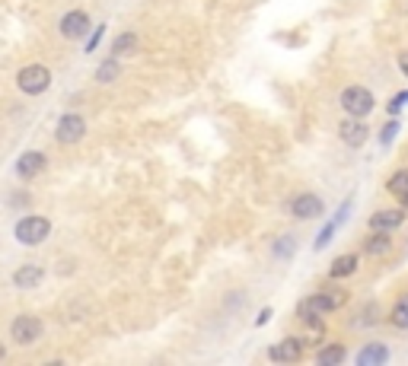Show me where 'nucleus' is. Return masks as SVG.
<instances>
[{
	"label": "nucleus",
	"instance_id": "a878e982",
	"mask_svg": "<svg viewBox=\"0 0 408 366\" xmlns=\"http://www.w3.org/2000/svg\"><path fill=\"white\" fill-rule=\"evenodd\" d=\"M399 67H402V74L408 77V51H405V54H402V58H399Z\"/></svg>",
	"mask_w": 408,
	"mask_h": 366
},
{
	"label": "nucleus",
	"instance_id": "5701e85b",
	"mask_svg": "<svg viewBox=\"0 0 408 366\" xmlns=\"http://www.w3.org/2000/svg\"><path fill=\"white\" fill-rule=\"evenodd\" d=\"M274 255H281V258H290V255H294V239H290V236H284L281 242H274Z\"/></svg>",
	"mask_w": 408,
	"mask_h": 366
},
{
	"label": "nucleus",
	"instance_id": "f257e3e1",
	"mask_svg": "<svg viewBox=\"0 0 408 366\" xmlns=\"http://www.w3.org/2000/svg\"><path fill=\"white\" fill-rule=\"evenodd\" d=\"M348 303V293L345 290H322V293H316V296H310V299H303L300 303V319H313V315H332L335 309H341Z\"/></svg>",
	"mask_w": 408,
	"mask_h": 366
},
{
	"label": "nucleus",
	"instance_id": "6ab92c4d",
	"mask_svg": "<svg viewBox=\"0 0 408 366\" xmlns=\"http://www.w3.org/2000/svg\"><path fill=\"white\" fill-rule=\"evenodd\" d=\"M341 360H345V347H341V344L322 347V351L316 353V363H319V366H338Z\"/></svg>",
	"mask_w": 408,
	"mask_h": 366
},
{
	"label": "nucleus",
	"instance_id": "9b49d317",
	"mask_svg": "<svg viewBox=\"0 0 408 366\" xmlns=\"http://www.w3.org/2000/svg\"><path fill=\"white\" fill-rule=\"evenodd\" d=\"M338 134H341V141L348 143V147H361V143L367 141V125L351 115V121H345V125L338 127Z\"/></svg>",
	"mask_w": 408,
	"mask_h": 366
},
{
	"label": "nucleus",
	"instance_id": "2eb2a0df",
	"mask_svg": "<svg viewBox=\"0 0 408 366\" xmlns=\"http://www.w3.org/2000/svg\"><path fill=\"white\" fill-rule=\"evenodd\" d=\"M348 210H351V201H345V204H341V207H338V214H335V220H332V223H329L322 232H319L316 248H325V246H329V239H332L335 232H338V226L345 223V220H348Z\"/></svg>",
	"mask_w": 408,
	"mask_h": 366
},
{
	"label": "nucleus",
	"instance_id": "4be33fe9",
	"mask_svg": "<svg viewBox=\"0 0 408 366\" xmlns=\"http://www.w3.org/2000/svg\"><path fill=\"white\" fill-rule=\"evenodd\" d=\"M115 77H118V58H109L106 64H99V70H96L99 83H112Z\"/></svg>",
	"mask_w": 408,
	"mask_h": 366
},
{
	"label": "nucleus",
	"instance_id": "aec40b11",
	"mask_svg": "<svg viewBox=\"0 0 408 366\" xmlns=\"http://www.w3.org/2000/svg\"><path fill=\"white\" fill-rule=\"evenodd\" d=\"M389 321H393L395 328H408V296L395 299V306L389 309Z\"/></svg>",
	"mask_w": 408,
	"mask_h": 366
},
{
	"label": "nucleus",
	"instance_id": "412c9836",
	"mask_svg": "<svg viewBox=\"0 0 408 366\" xmlns=\"http://www.w3.org/2000/svg\"><path fill=\"white\" fill-rule=\"evenodd\" d=\"M134 48H137V35L125 32V35H118V38H115L112 58H125V54H134Z\"/></svg>",
	"mask_w": 408,
	"mask_h": 366
},
{
	"label": "nucleus",
	"instance_id": "f8f14e48",
	"mask_svg": "<svg viewBox=\"0 0 408 366\" xmlns=\"http://www.w3.org/2000/svg\"><path fill=\"white\" fill-rule=\"evenodd\" d=\"M42 268L38 264H23V268L16 271L13 274V284H16V290H36L38 284H42Z\"/></svg>",
	"mask_w": 408,
	"mask_h": 366
},
{
	"label": "nucleus",
	"instance_id": "f03ea898",
	"mask_svg": "<svg viewBox=\"0 0 408 366\" xmlns=\"http://www.w3.org/2000/svg\"><path fill=\"white\" fill-rule=\"evenodd\" d=\"M16 86H19V93H26V96H42V93L52 86V70L42 67V64H29V67L19 70Z\"/></svg>",
	"mask_w": 408,
	"mask_h": 366
},
{
	"label": "nucleus",
	"instance_id": "423d86ee",
	"mask_svg": "<svg viewBox=\"0 0 408 366\" xmlns=\"http://www.w3.org/2000/svg\"><path fill=\"white\" fill-rule=\"evenodd\" d=\"M84 134H86V121H84V115H77V112L61 115L58 127H54V141L68 147V143L84 141Z\"/></svg>",
	"mask_w": 408,
	"mask_h": 366
},
{
	"label": "nucleus",
	"instance_id": "dca6fc26",
	"mask_svg": "<svg viewBox=\"0 0 408 366\" xmlns=\"http://www.w3.org/2000/svg\"><path fill=\"white\" fill-rule=\"evenodd\" d=\"M386 188H389V195L399 198V201L408 207V169L393 172V175H389V182H386Z\"/></svg>",
	"mask_w": 408,
	"mask_h": 366
},
{
	"label": "nucleus",
	"instance_id": "6e6552de",
	"mask_svg": "<svg viewBox=\"0 0 408 366\" xmlns=\"http://www.w3.org/2000/svg\"><path fill=\"white\" fill-rule=\"evenodd\" d=\"M38 172H45V153H38V150H29V153H23V157L16 159V175L19 179H36Z\"/></svg>",
	"mask_w": 408,
	"mask_h": 366
},
{
	"label": "nucleus",
	"instance_id": "b1692460",
	"mask_svg": "<svg viewBox=\"0 0 408 366\" xmlns=\"http://www.w3.org/2000/svg\"><path fill=\"white\" fill-rule=\"evenodd\" d=\"M395 134H399V121H389V125H386V131L379 134V141H383V143H389Z\"/></svg>",
	"mask_w": 408,
	"mask_h": 366
},
{
	"label": "nucleus",
	"instance_id": "f3484780",
	"mask_svg": "<svg viewBox=\"0 0 408 366\" xmlns=\"http://www.w3.org/2000/svg\"><path fill=\"white\" fill-rule=\"evenodd\" d=\"M357 255H338V258H335L332 262V268H329V274L335 277V280H338V277H351L357 271Z\"/></svg>",
	"mask_w": 408,
	"mask_h": 366
},
{
	"label": "nucleus",
	"instance_id": "ddd939ff",
	"mask_svg": "<svg viewBox=\"0 0 408 366\" xmlns=\"http://www.w3.org/2000/svg\"><path fill=\"white\" fill-rule=\"evenodd\" d=\"M402 223H405V210H377L370 217L373 230H383V232L395 230V226H402Z\"/></svg>",
	"mask_w": 408,
	"mask_h": 366
},
{
	"label": "nucleus",
	"instance_id": "9d476101",
	"mask_svg": "<svg viewBox=\"0 0 408 366\" xmlns=\"http://www.w3.org/2000/svg\"><path fill=\"white\" fill-rule=\"evenodd\" d=\"M86 29H90V16H86L84 10H70V13L61 19V35L64 38H80V35H86Z\"/></svg>",
	"mask_w": 408,
	"mask_h": 366
},
{
	"label": "nucleus",
	"instance_id": "1a4fd4ad",
	"mask_svg": "<svg viewBox=\"0 0 408 366\" xmlns=\"http://www.w3.org/2000/svg\"><path fill=\"white\" fill-rule=\"evenodd\" d=\"M272 360H281V363H297L303 357V341L300 337H284L281 344H274L272 351H268Z\"/></svg>",
	"mask_w": 408,
	"mask_h": 366
},
{
	"label": "nucleus",
	"instance_id": "a211bd4d",
	"mask_svg": "<svg viewBox=\"0 0 408 366\" xmlns=\"http://www.w3.org/2000/svg\"><path fill=\"white\" fill-rule=\"evenodd\" d=\"M393 248V239H389V232H383V230H377L367 239V255H373V258H379V255H386Z\"/></svg>",
	"mask_w": 408,
	"mask_h": 366
},
{
	"label": "nucleus",
	"instance_id": "4468645a",
	"mask_svg": "<svg viewBox=\"0 0 408 366\" xmlns=\"http://www.w3.org/2000/svg\"><path fill=\"white\" fill-rule=\"evenodd\" d=\"M389 360V347L386 344H367L361 353H357V363L361 366H383Z\"/></svg>",
	"mask_w": 408,
	"mask_h": 366
},
{
	"label": "nucleus",
	"instance_id": "39448f33",
	"mask_svg": "<svg viewBox=\"0 0 408 366\" xmlns=\"http://www.w3.org/2000/svg\"><path fill=\"white\" fill-rule=\"evenodd\" d=\"M42 337V319L38 315H16L10 321V341L26 347V344H36Z\"/></svg>",
	"mask_w": 408,
	"mask_h": 366
},
{
	"label": "nucleus",
	"instance_id": "393cba45",
	"mask_svg": "<svg viewBox=\"0 0 408 366\" xmlns=\"http://www.w3.org/2000/svg\"><path fill=\"white\" fill-rule=\"evenodd\" d=\"M405 102H408V93H399V96L389 102V115H399V109H402Z\"/></svg>",
	"mask_w": 408,
	"mask_h": 366
},
{
	"label": "nucleus",
	"instance_id": "0eeeda50",
	"mask_svg": "<svg viewBox=\"0 0 408 366\" xmlns=\"http://www.w3.org/2000/svg\"><path fill=\"white\" fill-rule=\"evenodd\" d=\"M290 214L297 220H316V217H322V201L316 195H297L290 201Z\"/></svg>",
	"mask_w": 408,
	"mask_h": 366
},
{
	"label": "nucleus",
	"instance_id": "20e7f679",
	"mask_svg": "<svg viewBox=\"0 0 408 366\" xmlns=\"http://www.w3.org/2000/svg\"><path fill=\"white\" fill-rule=\"evenodd\" d=\"M341 109L354 118H367L373 112V93L367 86H348L341 93Z\"/></svg>",
	"mask_w": 408,
	"mask_h": 366
},
{
	"label": "nucleus",
	"instance_id": "7ed1b4c3",
	"mask_svg": "<svg viewBox=\"0 0 408 366\" xmlns=\"http://www.w3.org/2000/svg\"><path fill=\"white\" fill-rule=\"evenodd\" d=\"M52 232V223L45 217H23L16 223V242L19 246H42Z\"/></svg>",
	"mask_w": 408,
	"mask_h": 366
}]
</instances>
